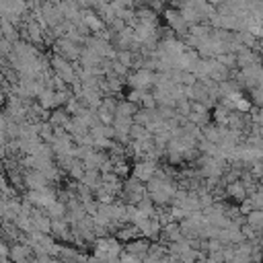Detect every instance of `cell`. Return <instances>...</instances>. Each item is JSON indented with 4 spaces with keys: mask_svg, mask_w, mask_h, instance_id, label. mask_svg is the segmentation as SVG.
Listing matches in <instances>:
<instances>
[{
    "mask_svg": "<svg viewBox=\"0 0 263 263\" xmlns=\"http://www.w3.org/2000/svg\"><path fill=\"white\" fill-rule=\"evenodd\" d=\"M164 18H166L168 29H173V33L177 35V39H185V37L189 35L191 27H189L187 21L183 18L181 10H177V8H173V6H166V8H164Z\"/></svg>",
    "mask_w": 263,
    "mask_h": 263,
    "instance_id": "obj_1",
    "label": "cell"
},
{
    "mask_svg": "<svg viewBox=\"0 0 263 263\" xmlns=\"http://www.w3.org/2000/svg\"><path fill=\"white\" fill-rule=\"evenodd\" d=\"M154 82H156V72H150V70H134L125 84L132 88V90H148V88H154Z\"/></svg>",
    "mask_w": 263,
    "mask_h": 263,
    "instance_id": "obj_2",
    "label": "cell"
},
{
    "mask_svg": "<svg viewBox=\"0 0 263 263\" xmlns=\"http://www.w3.org/2000/svg\"><path fill=\"white\" fill-rule=\"evenodd\" d=\"M53 49V53H58V55H62L64 60H68L70 64L72 62H78L80 60V53H82V45H76L74 41H70L68 37H62V39H58L55 41V45L51 47Z\"/></svg>",
    "mask_w": 263,
    "mask_h": 263,
    "instance_id": "obj_3",
    "label": "cell"
},
{
    "mask_svg": "<svg viewBox=\"0 0 263 263\" xmlns=\"http://www.w3.org/2000/svg\"><path fill=\"white\" fill-rule=\"evenodd\" d=\"M156 173H158V162H152V160H140V162H134L132 166V177H136L142 183H148Z\"/></svg>",
    "mask_w": 263,
    "mask_h": 263,
    "instance_id": "obj_4",
    "label": "cell"
},
{
    "mask_svg": "<svg viewBox=\"0 0 263 263\" xmlns=\"http://www.w3.org/2000/svg\"><path fill=\"white\" fill-rule=\"evenodd\" d=\"M23 185L27 191H43L45 187H49V181L45 179V175L41 171H27Z\"/></svg>",
    "mask_w": 263,
    "mask_h": 263,
    "instance_id": "obj_5",
    "label": "cell"
},
{
    "mask_svg": "<svg viewBox=\"0 0 263 263\" xmlns=\"http://www.w3.org/2000/svg\"><path fill=\"white\" fill-rule=\"evenodd\" d=\"M224 199L236 201L238 205H240L242 201H247V199H249V191L245 189L242 181H236V183H230V185H226V189H224Z\"/></svg>",
    "mask_w": 263,
    "mask_h": 263,
    "instance_id": "obj_6",
    "label": "cell"
},
{
    "mask_svg": "<svg viewBox=\"0 0 263 263\" xmlns=\"http://www.w3.org/2000/svg\"><path fill=\"white\" fill-rule=\"evenodd\" d=\"M82 18H84V23H86V27L92 31V35H99V33H103L105 29H107V25H105V21L92 10V8H88V10H82Z\"/></svg>",
    "mask_w": 263,
    "mask_h": 263,
    "instance_id": "obj_7",
    "label": "cell"
},
{
    "mask_svg": "<svg viewBox=\"0 0 263 263\" xmlns=\"http://www.w3.org/2000/svg\"><path fill=\"white\" fill-rule=\"evenodd\" d=\"M183 238V230H181V224L179 222H171L162 228L160 232V242H166V245H173V242H179Z\"/></svg>",
    "mask_w": 263,
    "mask_h": 263,
    "instance_id": "obj_8",
    "label": "cell"
},
{
    "mask_svg": "<svg viewBox=\"0 0 263 263\" xmlns=\"http://www.w3.org/2000/svg\"><path fill=\"white\" fill-rule=\"evenodd\" d=\"M150 240L148 238H144V236H140V238H136V240H132V242H127L125 245V253H129V255H134V257H140V259H144L148 253H150Z\"/></svg>",
    "mask_w": 263,
    "mask_h": 263,
    "instance_id": "obj_9",
    "label": "cell"
},
{
    "mask_svg": "<svg viewBox=\"0 0 263 263\" xmlns=\"http://www.w3.org/2000/svg\"><path fill=\"white\" fill-rule=\"evenodd\" d=\"M33 226L41 234H51V218L39 208H35V212H33Z\"/></svg>",
    "mask_w": 263,
    "mask_h": 263,
    "instance_id": "obj_10",
    "label": "cell"
},
{
    "mask_svg": "<svg viewBox=\"0 0 263 263\" xmlns=\"http://www.w3.org/2000/svg\"><path fill=\"white\" fill-rule=\"evenodd\" d=\"M140 236H142V232L138 230L136 224H123V226H119L117 232H115V238H119L123 245L136 240V238H140Z\"/></svg>",
    "mask_w": 263,
    "mask_h": 263,
    "instance_id": "obj_11",
    "label": "cell"
},
{
    "mask_svg": "<svg viewBox=\"0 0 263 263\" xmlns=\"http://www.w3.org/2000/svg\"><path fill=\"white\" fill-rule=\"evenodd\" d=\"M72 121V115L66 111V109H53L51 115H49V123L55 127V129H66Z\"/></svg>",
    "mask_w": 263,
    "mask_h": 263,
    "instance_id": "obj_12",
    "label": "cell"
},
{
    "mask_svg": "<svg viewBox=\"0 0 263 263\" xmlns=\"http://www.w3.org/2000/svg\"><path fill=\"white\" fill-rule=\"evenodd\" d=\"M113 160V173L119 177V179H127L132 177V166L127 162V156H121V158H111Z\"/></svg>",
    "mask_w": 263,
    "mask_h": 263,
    "instance_id": "obj_13",
    "label": "cell"
},
{
    "mask_svg": "<svg viewBox=\"0 0 263 263\" xmlns=\"http://www.w3.org/2000/svg\"><path fill=\"white\" fill-rule=\"evenodd\" d=\"M203 140H208V142H212V144H220V140H222V125H218V123H210V125H205L203 129Z\"/></svg>",
    "mask_w": 263,
    "mask_h": 263,
    "instance_id": "obj_14",
    "label": "cell"
},
{
    "mask_svg": "<svg viewBox=\"0 0 263 263\" xmlns=\"http://www.w3.org/2000/svg\"><path fill=\"white\" fill-rule=\"evenodd\" d=\"M37 103H39L45 111H53V109H55V90L45 88V90L37 97Z\"/></svg>",
    "mask_w": 263,
    "mask_h": 263,
    "instance_id": "obj_15",
    "label": "cell"
},
{
    "mask_svg": "<svg viewBox=\"0 0 263 263\" xmlns=\"http://www.w3.org/2000/svg\"><path fill=\"white\" fill-rule=\"evenodd\" d=\"M138 105H134V103H129L127 99H121L119 103H117V113H115V117H134L136 113H138Z\"/></svg>",
    "mask_w": 263,
    "mask_h": 263,
    "instance_id": "obj_16",
    "label": "cell"
},
{
    "mask_svg": "<svg viewBox=\"0 0 263 263\" xmlns=\"http://www.w3.org/2000/svg\"><path fill=\"white\" fill-rule=\"evenodd\" d=\"M43 212H45L51 220H60V218H66V214H68V205H66L64 201L58 199V201H53V203H51L47 210H43Z\"/></svg>",
    "mask_w": 263,
    "mask_h": 263,
    "instance_id": "obj_17",
    "label": "cell"
},
{
    "mask_svg": "<svg viewBox=\"0 0 263 263\" xmlns=\"http://www.w3.org/2000/svg\"><path fill=\"white\" fill-rule=\"evenodd\" d=\"M230 113H232V111H228L226 107H222V105L218 103V105H216V109L212 111V119H214V123H218V125L226 127V125H228V119H230Z\"/></svg>",
    "mask_w": 263,
    "mask_h": 263,
    "instance_id": "obj_18",
    "label": "cell"
},
{
    "mask_svg": "<svg viewBox=\"0 0 263 263\" xmlns=\"http://www.w3.org/2000/svg\"><path fill=\"white\" fill-rule=\"evenodd\" d=\"M66 132L70 134V136H74V138H78V136H86V134H90V129L78 119V117H72V121H70V125L66 127Z\"/></svg>",
    "mask_w": 263,
    "mask_h": 263,
    "instance_id": "obj_19",
    "label": "cell"
},
{
    "mask_svg": "<svg viewBox=\"0 0 263 263\" xmlns=\"http://www.w3.org/2000/svg\"><path fill=\"white\" fill-rule=\"evenodd\" d=\"M39 138H41L45 144H53V140H55V127H53L49 121L39 123Z\"/></svg>",
    "mask_w": 263,
    "mask_h": 263,
    "instance_id": "obj_20",
    "label": "cell"
},
{
    "mask_svg": "<svg viewBox=\"0 0 263 263\" xmlns=\"http://www.w3.org/2000/svg\"><path fill=\"white\" fill-rule=\"evenodd\" d=\"M168 255V247H162V242H152L150 245V253L146 257H152V259H162Z\"/></svg>",
    "mask_w": 263,
    "mask_h": 263,
    "instance_id": "obj_21",
    "label": "cell"
},
{
    "mask_svg": "<svg viewBox=\"0 0 263 263\" xmlns=\"http://www.w3.org/2000/svg\"><path fill=\"white\" fill-rule=\"evenodd\" d=\"M117 99L115 97H105L103 99V105H101V109L99 111H103V113H109V115H115L117 113Z\"/></svg>",
    "mask_w": 263,
    "mask_h": 263,
    "instance_id": "obj_22",
    "label": "cell"
},
{
    "mask_svg": "<svg viewBox=\"0 0 263 263\" xmlns=\"http://www.w3.org/2000/svg\"><path fill=\"white\" fill-rule=\"evenodd\" d=\"M216 60H218L220 64H224V66H226L228 70H232V72L238 70V68H236V53H222V55H218Z\"/></svg>",
    "mask_w": 263,
    "mask_h": 263,
    "instance_id": "obj_23",
    "label": "cell"
},
{
    "mask_svg": "<svg viewBox=\"0 0 263 263\" xmlns=\"http://www.w3.org/2000/svg\"><path fill=\"white\" fill-rule=\"evenodd\" d=\"M234 107H236V111H240V113H249L251 109H253V105H251V101L247 99V97H238V99H234Z\"/></svg>",
    "mask_w": 263,
    "mask_h": 263,
    "instance_id": "obj_24",
    "label": "cell"
},
{
    "mask_svg": "<svg viewBox=\"0 0 263 263\" xmlns=\"http://www.w3.org/2000/svg\"><path fill=\"white\" fill-rule=\"evenodd\" d=\"M117 62L132 70V66H134V51H117Z\"/></svg>",
    "mask_w": 263,
    "mask_h": 263,
    "instance_id": "obj_25",
    "label": "cell"
},
{
    "mask_svg": "<svg viewBox=\"0 0 263 263\" xmlns=\"http://www.w3.org/2000/svg\"><path fill=\"white\" fill-rule=\"evenodd\" d=\"M251 99H253L255 107L263 109V82H261L257 88H253V90H251Z\"/></svg>",
    "mask_w": 263,
    "mask_h": 263,
    "instance_id": "obj_26",
    "label": "cell"
},
{
    "mask_svg": "<svg viewBox=\"0 0 263 263\" xmlns=\"http://www.w3.org/2000/svg\"><path fill=\"white\" fill-rule=\"evenodd\" d=\"M10 53H12V43L2 37V39H0V55H2V58H8Z\"/></svg>",
    "mask_w": 263,
    "mask_h": 263,
    "instance_id": "obj_27",
    "label": "cell"
},
{
    "mask_svg": "<svg viewBox=\"0 0 263 263\" xmlns=\"http://www.w3.org/2000/svg\"><path fill=\"white\" fill-rule=\"evenodd\" d=\"M121 263H142V259H140V257H134V255H129V253H123V255H121Z\"/></svg>",
    "mask_w": 263,
    "mask_h": 263,
    "instance_id": "obj_28",
    "label": "cell"
},
{
    "mask_svg": "<svg viewBox=\"0 0 263 263\" xmlns=\"http://www.w3.org/2000/svg\"><path fill=\"white\" fill-rule=\"evenodd\" d=\"M257 53H259V58H261V66H263V41H259V45H257V49H255Z\"/></svg>",
    "mask_w": 263,
    "mask_h": 263,
    "instance_id": "obj_29",
    "label": "cell"
},
{
    "mask_svg": "<svg viewBox=\"0 0 263 263\" xmlns=\"http://www.w3.org/2000/svg\"><path fill=\"white\" fill-rule=\"evenodd\" d=\"M78 263H90V257H84V255H82V257H80V261H78Z\"/></svg>",
    "mask_w": 263,
    "mask_h": 263,
    "instance_id": "obj_30",
    "label": "cell"
}]
</instances>
